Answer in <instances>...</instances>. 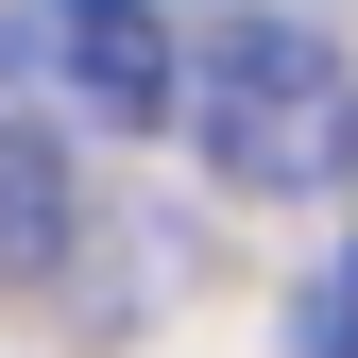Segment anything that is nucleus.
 <instances>
[{
  "instance_id": "f257e3e1",
  "label": "nucleus",
  "mask_w": 358,
  "mask_h": 358,
  "mask_svg": "<svg viewBox=\"0 0 358 358\" xmlns=\"http://www.w3.org/2000/svg\"><path fill=\"white\" fill-rule=\"evenodd\" d=\"M205 137V171L222 188H256V205H324V188H358V69L324 52L307 17H222L205 52H188V103H171Z\"/></svg>"
},
{
  "instance_id": "f03ea898",
  "label": "nucleus",
  "mask_w": 358,
  "mask_h": 358,
  "mask_svg": "<svg viewBox=\"0 0 358 358\" xmlns=\"http://www.w3.org/2000/svg\"><path fill=\"white\" fill-rule=\"evenodd\" d=\"M0 85L52 103V120H85V137H154L188 103V52H171L154 0H17L0 17Z\"/></svg>"
},
{
  "instance_id": "7ed1b4c3",
  "label": "nucleus",
  "mask_w": 358,
  "mask_h": 358,
  "mask_svg": "<svg viewBox=\"0 0 358 358\" xmlns=\"http://www.w3.org/2000/svg\"><path fill=\"white\" fill-rule=\"evenodd\" d=\"M0 273H69V154L52 137H0Z\"/></svg>"
},
{
  "instance_id": "20e7f679",
  "label": "nucleus",
  "mask_w": 358,
  "mask_h": 358,
  "mask_svg": "<svg viewBox=\"0 0 358 358\" xmlns=\"http://www.w3.org/2000/svg\"><path fill=\"white\" fill-rule=\"evenodd\" d=\"M324 341L358 358V239H341V273H324Z\"/></svg>"
}]
</instances>
